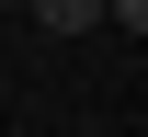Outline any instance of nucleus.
<instances>
[{
  "mask_svg": "<svg viewBox=\"0 0 148 137\" xmlns=\"http://www.w3.org/2000/svg\"><path fill=\"white\" fill-rule=\"evenodd\" d=\"M23 12H34L46 34H91V23H103V0H23Z\"/></svg>",
  "mask_w": 148,
  "mask_h": 137,
  "instance_id": "f257e3e1",
  "label": "nucleus"
},
{
  "mask_svg": "<svg viewBox=\"0 0 148 137\" xmlns=\"http://www.w3.org/2000/svg\"><path fill=\"white\" fill-rule=\"evenodd\" d=\"M103 23H125V34H148V0H103Z\"/></svg>",
  "mask_w": 148,
  "mask_h": 137,
  "instance_id": "f03ea898",
  "label": "nucleus"
},
{
  "mask_svg": "<svg viewBox=\"0 0 148 137\" xmlns=\"http://www.w3.org/2000/svg\"><path fill=\"white\" fill-rule=\"evenodd\" d=\"M12 12H23V0H12Z\"/></svg>",
  "mask_w": 148,
  "mask_h": 137,
  "instance_id": "7ed1b4c3",
  "label": "nucleus"
}]
</instances>
